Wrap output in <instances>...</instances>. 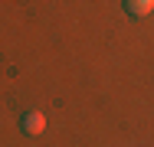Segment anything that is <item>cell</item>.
Segmentation results:
<instances>
[{
	"mask_svg": "<svg viewBox=\"0 0 154 147\" xmlns=\"http://www.w3.org/2000/svg\"><path fill=\"white\" fill-rule=\"evenodd\" d=\"M20 131H23L26 137H39V134L46 131V115H43V111H23Z\"/></svg>",
	"mask_w": 154,
	"mask_h": 147,
	"instance_id": "cell-1",
	"label": "cell"
},
{
	"mask_svg": "<svg viewBox=\"0 0 154 147\" xmlns=\"http://www.w3.org/2000/svg\"><path fill=\"white\" fill-rule=\"evenodd\" d=\"M125 10L131 16H148L154 10V0H125Z\"/></svg>",
	"mask_w": 154,
	"mask_h": 147,
	"instance_id": "cell-2",
	"label": "cell"
}]
</instances>
